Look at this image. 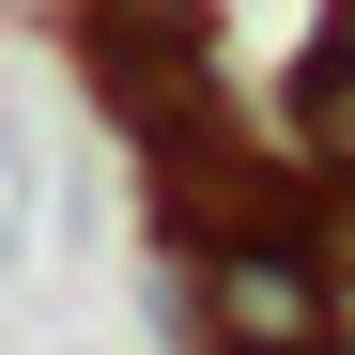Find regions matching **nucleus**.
<instances>
[{"instance_id": "nucleus-1", "label": "nucleus", "mask_w": 355, "mask_h": 355, "mask_svg": "<svg viewBox=\"0 0 355 355\" xmlns=\"http://www.w3.org/2000/svg\"><path fill=\"white\" fill-rule=\"evenodd\" d=\"M139 201H155V248H232V232H309V170L293 139H248L232 78H186L139 108Z\"/></svg>"}, {"instance_id": "nucleus-2", "label": "nucleus", "mask_w": 355, "mask_h": 355, "mask_svg": "<svg viewBox=\"0 0 355 355\" xmlns=\"http://www.w3.org/2000/svg\"><path fill=\"white\" fill-rule=\"evenodd\" d=\"M62 46H78L108 124H139L155 93L216 78V0H62Z\"/></svg>"}, {"instance_id": "nucleus-3", "label": "nucleus", "mask_w": 355, "mask_h": 355, "mask_svg": "<svg viewBox=\"0 0 355 355\" xmlns=\"http://www.w3.org/2000/svg\"><path fill=\"white\" fill-rule=\"evenodd\" d=\"M278 139L309 186H355V62L340 46H293V78H278Z\"/></svg>"}, {"instance_id": "nucleus-4", "label": "nucleus", "mask_w": 355, "mask_h": 355, "mask_svg": "<svg viewBox=\"0 0 355 355\" xmlns=\"http://www.w3.org/2000/svg\"><path fill=\"white\" fill-rule=\"evenodd\" d=\"M293 248L324 263V293H340V324H355V186H309V232Z\"/></svg>"}, {"instance_id": "nucleus-5", "label": "nucleus", "mask_w": 355, "mask_h": 355, "mask_svg": "<svg viewBox=\"0 0 355 355\" xmlns=\"http://www.w3.org/2000/svg\"><path fill=\"white\" fill-rule=\"evenodd\" d=\"M309 46H340V62H355V0H324V31H309Z\"/></svg>"}, {"instance_id": "nucleus-6", "label": "nucleus", "mask_w": 355, "mask_h": 355, "mask_svg": "<svg viewBox=\"0 0 355 355\" xmlns=\"http://www.w3.org/2000/svg\"><path fill=\"white\" fill-rule=\"evenodd\" d=\"M201 355H216V340H201ZM263 355H340V340H263Z\"/></svg>"}]
</instances>
